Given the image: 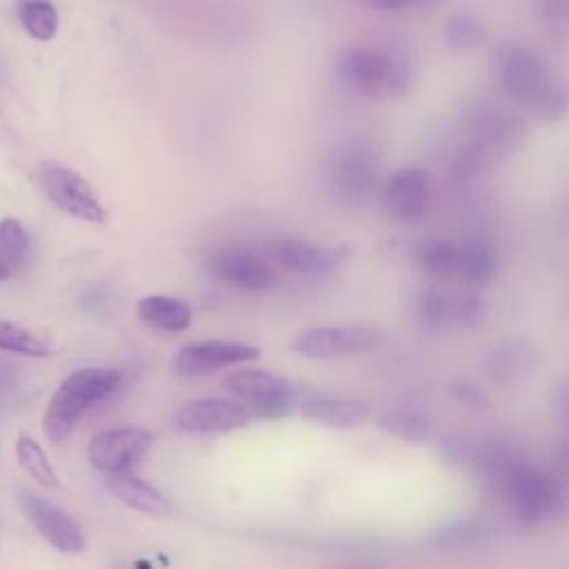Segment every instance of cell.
I'll return each mask as SVG.
<instances>
[{
	"label": "cell",
	"instance_id": "cell-1",
	"mask_svg": "<svg viewBox=\"0 0 569 569\" xmlns=\"http://www.w3.org/2000/svg\"><path fill=\"white\" fill-rule=\"evenodd\" d=\"M493 73L502 91L531 116L553 122L567 109V91L549 60L531 44L505 40L493 51Z\"/></svg>",
	"mask_w": 569,
	"mask_h": 569
},
{
	"label": "cell",
	"instance_id": "cell-2",
	"mask_svg": "<svg viewBox=\"0 0 569 569\" xmlns=\"http://www.w3.org/2000/svg\"><path fill=\"white\" fill-rule=\"evenodd\" d=\"M336 78L345 89L369 100H387L407 93L411 64L400 49L351 44L340 49L333 62Z\"/></svg>",
	"mask_w": 569,
	"mask_h": 569
},
{
	"label": "cell",
	"instance_id": "cell-3",
	"mask_svg": "<svg viewBox=\"0 0 569 569\" xmlns=\"http://www.w3.org/2000/svg\"><path fill=\"white\" fill-rule=\"evenodd\" d=\"M122 376L118 369L109 367H84L69 373L53 391L44 416L42 429L51 442H62L71 436L76 425L84 418V413L111 396Z\"/></svg>",
	"mask_w": 569,
	"mask_h": 569
},
{
	"label": "cell",
	"instance_id": "cell-4",
	"mask_svg": "<svg viewBox=\"0 0 569 569\" xmlns=\"http://www.w3.org/2000/svg\"><path fill=\"white\" fill-rule=\"evenodd\" d=\"M498 489L505 496V505L511 518L525 527H540L551 522L562 509V493L553 476L529 458L511 467Z\"/></svg>",
	"mask_w": 569,
	"mask_h": 569
},
{
	"label": "cell",
	"instance_id": "cell-5",
	"mask_svg": "<svg viewBox=\"0 0 569 569\" xmlns=\"http://www.w3.org/2000/svg\"><path fill=\"white\" fill-rule=\"evenodd\" d=\"M325 180L338 202L362 207L378 187V158L371 147L362 142H345L327 158Z\"/></svg>",
	"mask_w": 569,
	"mask_h": 569
},
{
	"label": "cell",
	"instance_id": "cell-6",
	"mask_svg": "<svg viewBox=\"0 0 569 569\" xmlns=\"http://www.w3.org/2000/svg\"><path fill=\"white\" fill-rule=\"evenodd\" d=\"M385 342V331L369 322H342L320 325L300 331L291 349L311 360H333L349 356H365L376 351Z\"/></svg>",
	"mask_w": 569,
	"mask_h": 569
},
{
	"label": "cell",
	"instance_id": "cell-7",
	"mask_svg": "<svg viewBox=\"0 0 569 569\" xmlns=\"http://www.w3.org/2000/svg\"><path fill=\"white\" fill-rule=\"evenodd\" d=\"M227 391L244 402L253 418H280L287 416L298 402V387L273 371L242 369L224 380Z\"/></svg>",
	"mask_w": 569,
	"mask_h": 569
},
{
	"label": "cell",
	"instance_id": "cell-8",
	"mask_svg": "<svg viewBox=\"0 0 569 569\" xmlns=\"http://www.w3.org/2000/svg\"><path fill=\"white\" fill-rule=\"evenodd\" d=\"M36 180L44 196L64 213L93 224L107 222V207L78 171L60 162H42L36 171Z\"/></svg>",
	"mask_w": 569,
	"mask_h": 569
},
{
	"label": "cell",
	"instance_id": "cell-9",
	"mask_svg": "<svg viewBox=\"0 0 569 569\" xmlns=\"http://www.w3.org/2000/svg\"><path fill=\"white\" fill-rule=\"evenodd\" d=\"M262 256L289 273L305 278H325L340 269L347 249L316 244L300 238H271L262 244Z\"/></svg>",
	"mask_w": 569,
	"mask_h": 569
},
{
	"label": "cell",
	"instance_id": "cell-10",
	"mask_svg": "<svg viewBox=\"0 0 569 569\" xmlns=\"http://www.w3.org/2000/svg\"><path fill=\"white\" fill-rule=\"evenodd\" d=\"M482 300L471 291L427 284L418 296V318L427 329H471L482 322Z\"/></svg>",
	"mask_w": 569,
	"mask_h": 569
},
{
	"label": "cell",
	"instance_id": "cell-11",
	"mask_svg": "<svg viewBox=\"0 0 569 569\" xmlns=\"http://www.w3.org/2000/svg\"><path fill=\"white\" fill-rule=\"evenodd\" d=\"M253 420L249 407L238 398H198L189 400L173 413V427L191 436L229 433Z\"/></svg>",
	"mask_w": 569,
	"mask_h": 569
},
{
	"label": "cell",
	"instance_id": "cell-12",
	"mask_svg": "<svg viewBox=\"0 0 569 569\" xmlns=\"http://www.w3.org/2000/svg\"><path fill=\"white\" fill-rule=\"evenodd\" d=\"M156 436L142 427H111L98 431L87 447L89 462L104 471H131L153 447Z\"/></svg>",
	"mask_w": 569,
	"mask_h": 569
},
{
	"label": "cell",
	"instance_id": "cell-13",
	"mask_svg": "<svg viewBox=\"0 0 569 569\" xmlns=\"http://www.w3.org/2000/svg\"><path fill=\"white\" fill-rule=\"evenodd\" d=\"M18 505L33 529L60 553L76 556L87 547V538L78 520L58 505L27 489L18 491Z\"/></svg>",
	"mask_w": 569,
	"mask_h": 569
},
{
	"label": "cell",
	"instance_id": "cell-14",
	"mask_svg": "<svg viewBox=\"0 0 569 569\" xmlns=\"http://www.w3.org/2000/svg\"><path fill=\"white\" fill-rule=\"evenodd\" d=\"M209 271L227 287L242 291H267L276 284V269L262 251L244 247H224L211 253Z\"/></svg>",
	"mask_w": 569,
	"mask_h": 569
},
{
	"label": "cell",
	"instance_id": "cell-15",
	"mask_svg": "<svg viewBox=\"0 0 569 569\" xmlns=\"http://www.w3.org/2000/svg\"><path fill=\"white\" fill-rule=\"evenodd\" d=\"M260 356V347L238 340H202L184 345L171 360L173 373L182 378L207 376L224 367L251 362Z\"/></svg>",
	"mask_w": 569,
	"mask_h": 569
},
{
	"label": "cell",
	"instance_id": "cell-16",
	"mask_svg": "<svg viewBox=\"0 0 569 569\" xmlns=\"http://www.w3.org/2000/svg\"><path fill=\"white\" fill-rule=\"evenodd\" d=\"M387 216L402 224L418 222L429 204V173L422 167H402L393 171L380 191Z\"/></svg>",
	"mask_w": 569,
	"mask_h": 569
},
{
	"label": "cell",
	"instance_id": "cell-17",
	"mask_svg": "<svg viewBox=\"0 0 569 569\" xmlns=\"http://www.w3.org/2000/svg\"><path fill=\"white\" fill-rule=\"evenodd\" d=\"M467 122L471 129V142H476L485 153L511 149L522 131L518 116L493 102L471 107Z\"/></svg>",
	"mask_w": 569,
	"mask_h": 569
},
{
	"label": "cell",
	"instance_id": "cell-18",
	"mask_svg": "<svg viewBox=\"0 0 569 569\" xmlns=\"http://www.w3.org/2000/svg\"><path fill=\"white\" fill-rule=\"evenodd\" d=\"M298 409L305 420L329 429H353L369 418L367 402L349 396H307Z\"/></svg>",
	"mask_w": 569,
	"mask_h": 569
},
{
	"label": "cell",
	"instance_id": "cell-19",
	"mask_svg": "<svg viewBox=\"0 0 569 569\" xmlns=\"http://www.w3.org/2000/svg\"><path fill=\"white\" fill-rule=\"evenodd\" d=\"M104 485L122 505H127L138 513L153 516V518H167L173 513L171 498L162 493L158 487L149 485L147 480L133 476L131 471L107 473Z\"/></svg>",
	"mask_w": 569,
	"mask_h": 569
},
{
	"label": "cell",
	"instance_id": "cell-20",
	"mask_svg": "<svg viewBox=\"0 0 569 569\" xmlns=\"http://www.w3.org/2000/svg\"><path fill=\"white\" fill-rule=\"evenodd\" d=\"M136 316L151 329L164 333H182L193 322V309L187 300L167 296V293H149L136 302Z\"/></svg>",
	"mask_w": 569,
	"mask_h": 569
},
{
	"label": "cell",
	"instance_id": "cell-21",
	"mask_svg": "<svg viewBox=\"0 0 569 569\" xmlns=\"http://www.w3.org/2000/svg\"><path fill=\"white\" fill-rule=\"evenodd\" d=\"M536 365V351L525 340H505L496 345L485 360L487 376L498 385H511L525 378Z\"/></svg>",
	"mask_w": 569,
	"mask_h": 569
},
{
	"label": "cell",
	"instance_id": "cell-22",
	"mask_svg": "<svg viewBox=\"0 0 569 569\" xmlns=\"http://www.w3.org/2000/svg\"><path fill=\"white\" fill-rule=\"evenodd\" d=\"M498 269V256L485 240H469L458 244L456 256V280L469 284H485Z\"/></svg>",
	"mask_w": 569,
	"mask_h": 569
},
{
	"label": "cell",
	"instance_id": "cell-23",
	"mask_svg": "<svg viewBox=\"0 0 569 569\" xmlns=\"http://www.w3.org/2000/svg\"><path fill=\"white\" fill-rule=\"evenodd\" d=\"M16 460L40 485H44V487H58L60 485L58 473H56L53 465L49 462L47 451L31 436L20 433L16 438Z\"/></svg>",
	"mask_w": 569,
	"mask_h": 569
},
{
	"label": "cell",
	"instance_id": "cell-24",
	"mask_svg": "<svg viewBox=\"0 0 569 569\" xmlns=\"http://www.w3.org/2000/svg\"><path fill=\"white\" fill-rule=\"evenodd\" d=\"M378 429L405 440V442H425L429 438V420L411 409H393L378 418Z\"/></svg>",
	"mask_w": 569,
	"mask_h": 569
},
{
	"label": "cell",
	"instance_id": "cell-25",
	"mask_svg": "<svg viewBox=\"0 0 569 569\" xmlns=\"http://www.w3.org/2000/svg\"><path fill=\"white\" fill-rule=\"evenodd\" d=\"M18 20L22 29L40 42H47L58 31V11L49 0H24L18 4Z\"/></svg>",
	"mask_w": 569,
	"mask_h": 569
},
{
	"label": "cell",
	"instance_id": "cell-26",
	"mask_svg": "<svg viewBox=\"0 0 569 569\" xmlns=\"http://www.w3.org/2000/svg\"><path fill=\"white\" fill-rule=\"evenodd\" d=\"M456 256L458 244L440 240L427 242L416 251V260L422 267V271L438 280H456Z\"/></svg>",
	"mask_w": 569,
	"mask_h": 569
},
{
	"label": "cell",
	"instance_id": "cell-27",
	"mask_svg": "<svg viewBox=\"0 0 569 569\" xmlns=\"http://www.w3.org/2000/svg\"><path fill=\"white\" fill-rule=\"evenodd\" d=\"M487 536V529L482 522L476 520H456L449 522L433 533H429L427 545L438 547V549H465L471 545L482 542Z\"/></svg>",
	"mask_w": 569,
	"mask_h": 569
},
{
	"label": "cell",
	"instance_id": "cell-28",
	"mask_svg": "<svg viewBox=\"0 0 569 569\" xmlns=\"http://www.w3.org/2000/svg\"><path fill=\"white\" fill-rule=\"evenodd\" d=\"M0 349L31 358H42L53 351L51 342L9 320H0Z\"/></svg>",
	"mask_w": 569,
	"mask_h": 569
},
{
	"label": "cell",
	"instance_id": "cell-29",
	"mask_svg": "<svg viewBox=\"0 0 569 569\" xmlns=\"http://www.w3.org/2000/svg\"><path fill=\"white\" fill-rule=\"evenodd\" d=\"M445 40L456 51H471L485 40V27L473 13L460 11L445 22Z\"/></svg>",
	"mask_w": 569,
	"mask_h": 569
},
{
	"label": "cell",
	"instance_id": "cell-30",
	"mask_svg": "<svg viewBox=\"0 0 569 569\" xmlns=\"http://www.w3.org/2000/svg\"><path fill=\"white\" fill-rule=\"evenodd\" d=\"M29 251V236L24 227L16 218H2L0 220V256L20 269L27 260Z\"/></svg>",
	"mask_w": 569,
	"mask_h": 569
},
{
	"label": "cell",
	"instance_id": "cell-31",
	"mask_svg": "<svg viewBox=\"0 0 569 569\" xmlns=\"http://www.w3.org/2000/svg\"><path fill=\"white\" fill-rule=\"evenodd\" d=\"M538 16L545 20L549 29L562 31L569 18V0H533Z\"/></svg>",
	"mask_w": 569,
	"mask_h": 569
},
{
	"label": "cell",
	"instance_id": "cell-32",
	"mask_svg": "<svg viewBox=\"0 0 569 569\" xmlns=\"http://www.w3.org/2000/svg\"><path fill=\"white\" fill-rule=\"evenodd\" d=\"M451 396L458 402H462V405H467L471 409H487L489 407L487 396L478 387H473L471 382H456V385H451Z\"/></svg>",
	"mask_w": 569,
	"mask_h": 569
},
{
	"label": "cell",
	"instance_id": "cell-33",
	"mask_svg": "<svg viewBox=\"0 0 569 569\" xmlns=\"http://www.w3.org/2000/svg\"><path fill=\"white\" fill-rule=\"evenodd\" d=\"M362 2L376 11H400V9H407V7H413L420 2H429V0H362Z\"/></svg>",
	"mask_w": 569,
	"mask_h": 569
},
{
	"label": "cell",
	"instance_id": "cell-34",
	"mask_svg": "<svg viewBox=\"0 0 569 569\" xmlns=\"http://www.w3.org/2000/svg\"><path fill=\"white\" fill-rule=\"evenodd\" d=\"M16 385V371L4 360H0V393L11 391Z\"/></svg>",
	"mask_w": 569,
	"mask_h": 569
},
{
	"label": "cell",
	"instance_id": "cell-35",
	"mask_svg": "<svg viewBox=\"0 0 569 569\" xmlns=\"http://www.w3.org/2000/svg\"><path fill=\"white\" fill-rule=\"evenodd\" d=\"M18 269L13 267V264H9L2 256H0V282H4V280H9L13 273H16Z\"/></svg>",
	"mask_w": 569,
	"mask_h": 569
},
{
	"label": "cell",
	"instance_id": "cell-36",
	"mask_svg": "<svg viewBox=\"0 0 569 569\" xmlns=\"http://www.w3.org/2000/svg\"><path fill=\"white\" fill-rule=\"evenodd\" d=\"M2 78H4V67H2V60H0V82H2Z\"/></svg>",
	"mask_w": 569,
	"mask_h": 569
}]
</instances>
